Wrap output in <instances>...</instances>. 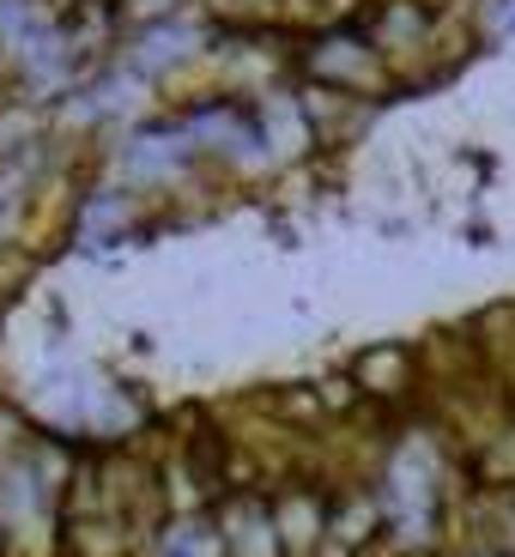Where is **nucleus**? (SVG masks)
<instances>
[{"label": "nucleus", "mask_w": 515, "mask_h": 557, "mask_svg": "<svg viewBox=\"0 0 515 557\" xmlns=\"http://www.w3.org/2000/svg\"><path fill=\"white\" fill-rule=\"evenodd\" d=\"M479 37H515V0H486Z\"/></svg>", "instance_id": "6"}, {"label": "nucleus", "mask_w": 515, "mask_h": 557, "mask_svg": "<svg viewBox=\"0 0 515 557\" xmlns=\"http://www.w3.org/2000/svg\"><path fill=\"white\" fill-rule=\"evenodd\" d=\"M292 67L304 73L316 91L358 98V103H382L389 85H394V67L382 61V49L364 37L358 25H334V30H316V37H297Z\"/></svg>", "instance_id": "1"}, {"label": "nucleus", "mask_w": 515, "mask_h": 557, "mask_svg": "<svg viewBox=\"0 0 515 557\" xmlns=\"http://www.w3.org/2000/svg\"><path fill=\"white\" fill-rule=\"evenodd\" d=\"M122 7H127V13H164L170 0H122Z\"/></svg>", "instance_id": "7"}, {"label": "nucleus", "mask_w": 515, "mask_h": 557, "mask_svg": "<svg viewBox=\"0 0 515 557\" xmlns=\"http://www.w3.org/2000/svg\"><path fill=\"white\" fill-rule=\"evenodd\" d=\"M212 30L200 25V18H152V25H139L122 37V67L134 73V79H158V73L182 67V61H195L212 49Z\"/></svg>", "instance_id": "3"}, {"label": "nucleus", "mask_w": 515, "mask_h": 557, "mask_svg": "<svg viewBox=\"0 0 515 557\" xmlns=\"http://www.w3.org/2000/svg\"><path fill=\"white\" fill-rule=\"evenodd\" d=\"M139 219H146V195H134L122 182H98V188H85V195L73 200L68 231H73L79 249H110L127 231H139Z\"/></svg>", "instance_id": "4"}, {"label": "nucleus", "mask_w": 515, "mask_h": 557, "mask_svg": "<svg viewBox=\"0 0 515 557\" xmlns=\"http://www.w3.org/2000/svg\"><path fill=\"white\" fill-rule=\"evenodd\" d=\"M346 370H352V382H358L364 400H377V406L418 412V400H425V363H418V346H406V339H377V346H364Z\"/></svg>", "instance_id": "2"}, {"label": "nucleus", "mask_w": 515, "mask_h": 557, "mask_svg": "<svg viewBox=\"0 0 515 557\" xmlns=\"http://www.w3.org/2000/svg\"><path fill=\"white\" fill-rule=\"evenodd\" d=\"M212 516H219V533H224V557H292L267 491H231V497L212 503Z\"/></svg>", "instance_id": "5"}]
</instances>
